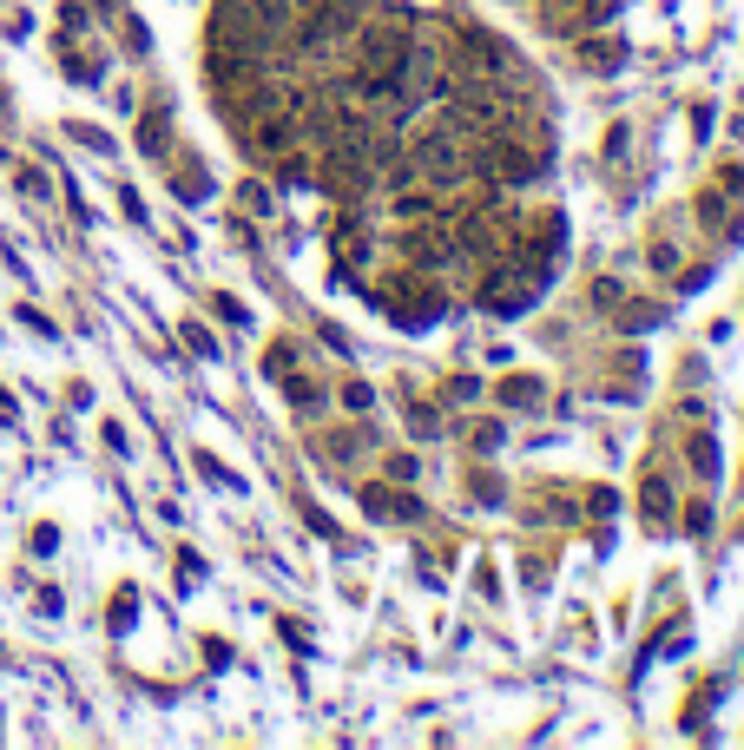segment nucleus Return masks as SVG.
Segmentation results:
<instances>
[{
	"label": "nucleus",
	"instance_id": "f257e3e1",
	"mask_svg": "<svg viewBox=\"0 0 744 750\" xmlns=\"http://www.w3.org/2000/svg\"><path fill=\"white\" fill-rule=\"evenodd\" d=\"M369 303H382V316L389 323H402V329H428V323H442V283L435 277H422V270H409V277H396V283H382Z\"/></svg>",
	"mask_w": 744,
	"mask_h": 750
},
{
	"label": "nucleus",
	"instance_id": "f03ea898",
	"mask_svg": "<svg viewBox=\"0 0 744 750\" xmlns=\"http://www.w3.org/2000/svg\"><path fill=\"white\" fill-rule=\"evenodd\" d=\"M402 250H409L415 270H442L448 257H455V244H448L442 231H409V237H402Z\"/></svg>",
	"mask_w": 744,
	"mask_h": 750
},
{
	"label": "nucleus",
	"instance_id": "7ed1b4c3",
	"mask_svg": "<svg viewBox=\"0 0 744 750\" xmlns=\"http://www.w3.org/2000/svg\"><path fill=\"white\" fill-rule=\"evenodd\" d=\"M363 514L369 520H415L422 507L409 494H396V487H363Z\"/></svg>",
	"mask_w": 744,
	"mask_h": 750
},
{
	"label": "nucleus",
	"instance_id": "20e7f679",
	"mask_svg": "<svg viewBox=\"0 0 744 750\" xmlns=\"http://www.w3.org/2000/svg\"><path fill=\"white\" fill-rule=\"evenodd\" d=\"M573 53H580L586 73H613V66H626V47H619V40H593V33H586Z\"/></svg>",
	"mask_w": 744,
	"mask_h": 750
},
{
	"label": "nucleus",
	"instance_id": "39448f33",
	"mask_svg": "<svg viewBox=\"0 0 744 750\" xmlns=\"http://www.w3.org/2000/svg\"><path fill=\"white\" fill-rule=\"evenodd\" d=\"M139 145L152 158H165V145H172V112H145L139 119Z\"/></svg>",
	"mask_w": 744,
	"mask_h": 750
},
{
	"label": "nucleus",
	"instance_id": "423d86ee",
	"mask_svg": "<svg viewBox=\"0 0 744 750\" xmlns=\"http://www.w3.org/2000/svg\"><path fill=\"white\" fill-rule=\"evenodd\" d=\"M501 402H507V408H534V402H540V382H534V375H507V382H501Z\"/></svg>",
	"mask_w": 744,
	"mask_h": 750
},
{
	"label": "nucleus",
	"instance_id": "0eeeda50",
	"mask_svg": "<svg viewBox=\"0 0 744 750\" xmlns=\"http://www.w3.org/2000/svg\"><path fill=\"white\" fill-rule=\"evenodd\" d=\"M665 507H672L665 481H646V520H652V527H665Z\"/></svg>",
	"mask_w": 744,
	"mask_h": 750
},
{
	"label": "nucleus",
	"instance_id": "6e6552de",
	"mask_svg": "<svg viewBox=\"0 0 744 750\" xmlns=\"http://www.w3.org/2000/svg\"><path fill=\"white\" fill-rule=\"evenodd\" d=\"M178 198H185V204L205 198V172H198V165H185V172H178Z\"/></svg>",
	"mask_w": 744,
	"mask_h": 750
},
{
	"label": "nucleus",
	"instance_id": "1a4fd4ad",
	"mask_svg": "<svg viewBox=\"0 0 744 750\" xmlns=\"http://www.w3.org/2000/svg\"><path fill=\"white\" fill-rule=\"evenodd\" d=\"M264 375H270V382H290V343H277L264 356Z\"/></svg>",
	"mask_w": 744,
	"mask_h": 750
},
{
	"label": "nucleus",
	"instance_id": "9d476101",
	"mask_svg": "<svg viewBox=\"0 0 744 750\" xmlns=\"http://www.w3.org/2000/svg\"><path fill=\"white\" fill-rule=\"evenodd\" d=\"M185 343H191V356H218V343H211L205 323H185Z\"/></svg>",
	"mask_w": 744,
	"mask_h": 750
},
{
	"label": "nucleus",
	"instance_id": "9b49d317",
	"mask_svg": "<svg viewBox=\"0 0 744 750\" xmlns=\"http://www.w3.org/2000/svg\"><path fill=\"white\" fill-rule=\"evenodd\" d=\"M66 132H73V139H80V145H93V152H112V139H106V132H99V125H66Z\"/></svg>",
	"mask_w": 744,
	"mask_h": 750
},
{
	"label": "nucleus",
	"instance_id": "f8f14e48",
	"mask_svg": "<svg viewBox=\"0 0 744 750\" xmlns=\"http://www.w3.org/2000/svg\"><path fill=\"white\" fill-rule=\"evenodd\" d=\"M692 461H698V474H718V448H712V441H698Z\"/></svg>",
	"mask_w": 744,
	"mask_h": 750
},
{
	"label": "nucleus",
	"instance_id": "ddd939ff",
	"mask_svg": "<svg viewBox=\"0 0 744 750\" xmlns=\"http://www.w3.org/2000/svg\"><path fill=\"white\" fill-rule=\"evenodd\" d=\"M389 481H396V487L415 481V461H409V454H396V461H389Z\"/></svg>",
	"mask_w": 744,
	"mask_h": 750
},
{
	"label": "nucleus",
	"instance_id": "4468645a",
	"mask_svg": "<svg viewBox=\"0 0 744 750\" xmlns=\"http://www.w3.org/2000/svg\"><path fill=\"white\" fill-rule=\"evenodd\" d=\"M0 422H14V402H7V389H0Z\"/></svg>",
	"mask_w": 744,
	"mask_h": 750
}]
</instances>
